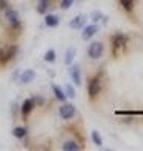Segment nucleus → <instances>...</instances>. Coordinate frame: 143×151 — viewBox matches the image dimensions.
Wrapping results in <instances>:
<instances>
[{
  "instance_id": "nucleus-1",
  "label": "nucleus",
  "mask_w": 143,
  "mask_h": 151,
  "mask_svg": "<svg viewBox=\"0 0 143 151\" xmlns=\"http://www.w3.org/2000/svg\"><path fill=\"white\" fill-rule=\"evenodd\" d=\"M127 42H129V36L124 33H115L110 40V47H112V54L118 57L123 52H126L127 49Z\"/></svg>"
},
{
  "instance_id": "nucleus-2",
  "label": "nucleus",
  "mask_w": 143,
  "mask_h": 151,
  "mask_svg": "<svg viewBox=\"0 0 143 151\" xmlns=\"http://www.w3.org/2000/svg\"><path fill=\"white\" fill-rule=\"evenodd\" d=\"M87 91H88L90 99H96V98L99 96V93L102 91V74H101V73L94 74L93 77L88 80Z\"/></svg>"
},
{
  "instance_id": "nucleus-3",
  "label": "nucleus",
  "mask_w": 143,
  "mask_h": 151,
  "mask_svg": "<svg viewBox=\"0 0 143 151\" xmlns=\"http://www.w3.org/2000/svg\"><path fill=\"white\" fill-rule=\"evenodd\" d=\"M3 17H5V21H6L9 24V27L11 28H21V19H19V13L16 11V9H13V8H5L3 9Z\"/></svg>"
},
{
  "instance_id": "nucleus-4",
  "label": "nucleus",
  "mask_w": 143,
  "mask_h": 151,
  "mask_svg": "<svg viewBox=\"0 0 143 151\" xmlns=\"http://www.w3.org/2000/svg\"><path fill=\"white\" fill-rule=\"evenodd\" d=\"M19 47L17 46H8L0 49V65H6L8 61H11L14 57L17 55Z\"/></svg>"
},
{
  "instance_id": "nucleus-5",
  "label": "nucleus",
  "mask_w": 143,
  "mask_h": 151,
  "mask_svg": "<svg viewBox=\"0 0 143 151\" xmlns=\"http://www.w3.org/2000/svg\"><path fill=\"white\" fill-rule=\"evenodd\" d=\"M58 113L63 120H73V118L77 115V109H75V106L71 102H61V106L58 109Z\"/></svg>"
},
{
  "instance_id": "nucleus-6",
  "label": "nucleus",
  "mask_w": 143,
  "mask_h": 151,
  "mask_svg": "<svg viewBox=\"0 0 143 151\" xmlns=\"http://www.w3.org/2000/svg\"><path fill=\"white\" fill-rule=\"evenodd\" d=\"M87 55L91 60H99L104 55V44L101 41H93L87 49Z\"/></svg>"
},
{
  "instance_id": "nucleus-7",
  "label": "nucleus",
  "mask_w": 143,
  "mask_h": 151,
  "mask_svg": "<svg viewBox=\"0 0 143 151\" xmlns=\"http://www.w3.org/2000/svg\"><path fill=\"white\" fill-rule=\"evenodd\" d=\"M33 109H35V99H33V98H28V99H25V101L22 102L21 113H22L24 120H27V118L30 116V113L33 112Z\"/></svg>"
},
{
  "instance_id": "nucleus-8",
  "label": "nucleus",
  "mask_w": 143,
  "mask_h": 151,
  "mask_svg": "<svg viewBox=\"0 0 143 151\" xmlns=\"http://www.w3.org/2000/svg\"><path fill=\"white\" fill-rule=\"evenodd\" d=\"M98 30H99L98 22H93V24H90V25H85L83 30H82V38H83L85 41L91 40V38L98 33Z\"/></svg>"
},
{
  "instance_id": "nucleus-9",
  "label": "nucleus",
  "mask_w": 143,
  "mask_h": 151,
  "mask_svg": "<svg viewBox=\"0 0 143 151\" xmlns=\"http://www.w3.org/2000/svg\"><path fill=\"white\" fill-rule=\"evenodd\" d=\"M87 25V16L85 14H77L75 17L71 19L69 22V27L73 28V30H79V28H83Z\"/></svg>"
},
{
  "instance_id": "nucleus-10",
  "label": "nucleus",
  "mask_w": 143,
  "mask_h": 151,
  "mask_svg": "<svg viewBox=\"0 0 143 151\" xmlns=\"http://www.w3.org/2000/svg\"><path fill=\"white\" fill-rule=\"evenodd\" d=\"M69 74H71V79H73V82L77 85L82 83V76H80V66L79 65H71L69 68Z\"/></svg>"
},
{
  "instance_id": "nucleus-11",
  "label": "nucleus",
  "mask_w": 143,
  "mask_h": 151,
  "mask_svg": "<svg viewBox=\"0 0 143 151\" xmlns=\"http://www.w3.org/2000/svg\"><path fill=\"white\" fill-rule=\"evenodd\" d=\"M35 77H36L35 71H33V69H25L21 76H19V82H21V83H30V82L35 80Z\"/></svg>"
},
{
  "instance_id": "nucleus-12",
  "label": "nucleus",
  "mask_w": 143,
  "mask_h": 151,
  "mask_svg": "<svg viewBox=\"0 0 143 151\" xmlns=\"http://www.w3.org/2000/svg\"><path fill=\"white\" fill-rule=\"evenodd\" d=\"M52 91H54V96H55V99L57 101H60V102H65L66 101V93L63 91V90H61V87H58V85H52Z\"/></svg>"
},
{
  "instance_id": "nucleus-13",
  "label": "nucleus",
  "mask_w": 143,
  "mask_h": 151,
  "mask_svg": "<svg viewBox=\"0 0 143 151\" xmlns=\"http://www.w3.org/2000/svg\"><path fill=\"white\" fill-rule=\"evenodd\" d=\"M58 22H60L58 16H55V14H46V17H44V24H46L47 27L55 28V27H58Z\"/></svg>"
},
{
  "instance_id": "nucleus-14",
  "label": "nucleus",
  "mask_w": 143,
  "mask_h": 151,
  "mask_svg": "<svg viewBox=\"0 0 143 151\" xmlns=\"http://www.w3.org/2000/svg\"><path fill=\"white\" fill-rule=\"evenodd\" d=\"M61 148L63 150H66V151H77V150H80L82 146H80L77 142H74V140H66V142H63L61 143Z\"/></svg>"
},
{
  "instance_id": "nucleus-15",
  "label": "nucleus",
  "mask_w": 143,
  "mask_h": 151,
  "mask_svg": "<svg viewBox=\"0 0 143 151\" xmlns=\"http://www.w3.org/2000/svg\"><path fill=\"white\" fill-rule=\"evenodd\" d=\"M49 8H50V0H38L36 11L40 13V14H46Z\"/></svg>"
},
{
  "instance_id": "nucleus-16",
  "label": "nucleus",
  "mask_w": 143,
  "mask_h": 151,
  "mask_svg": "<svg viewBox=\"0 0 143 151\" xmlns=\"http://www.w3.org/2000/svg\"><path fill=\"white\" fill-rule=\"evenodd\" d=\"M27 127L25 126H16L13 129V135L16 137V139H25L27 137Z\"/></svg>"
},
{
  "instance_id": "nucleus-17",
  "label": "nucleus",
  "mask_w": 143,
  "mask_h": 151,
  "mask_svg": "<svg viewBox=\"0 0 143 151\" xmlns=\"http://www.w3.org/2000/svg\"><path fill=\"white\" fill-rule=\"evenodd\" d=\"M135 2L137 0H120V5L126 13H132L134 11V6H135Z\"/></svg>"
},
{
  "instance_id": "nucleus-18",
  "label": "nucleus",
  "mask_w": 143,
  "mask_h": 151,
  "mask_svg": "<svg viewBox=\"0 0 143 151\" xmlns=\"http://www.w3.org/2000/svg\"><path fill=\"white\" fill-rule=\"evenodd\" d=\"M74 57H75V49H74V47H69V49L66 50V55H65V65H66V66H71V65H73Z\"/></svg>"
},
{
  "instance_id": "nucleus-19",
  "label": "nucleus",
  "mask_w": 143,
  "mask_h": 151,
  "mask_svg": "<svg viewBox=\"0 0 143 151\" xmlns=\"http://www.w3.org/2000/svg\"><path fill=\"white\" fill-rule=\"evenodd\" d=\"M55 60H57L55 50H54V49H49V50L44 54V61H46V63H55Z\"/></svg>"
},
{
  "instance_id": "nucleus-20",
  "label": "nucleus",
  "mask_w": 143,
  "mask_h": 151,
  "mask_svg": "<svg viewBox=\"0 0 143 151\" xmlns=\"http://www.w3.org/2000/svg\"><path fill=\"white\" fill-rule=\"evenodd\" d=\"M91 140H93L94 145L102 146V137H101V134H99L98 131H91Z\"/></svg>"
},
{
  "instance_id": "nucleus-21",
  "label": "nucleus",
  "mask_w": 143,
  "mask_h": 151,
  "mask_svg": "<svg viewBox=\"0 0 143 151\" xmlns=\"http://www.w3.org/2000/svg\"><path fill=\"white\" fill-rule=\"evenodd\" d=\"M91 19H93V22H98V21H102V22H107V17H104L101 11H94V13L91 14Z\"/></svg>"
},
{
  "instance_id": "nucleus-22",
  "label": "nucleus",
  "mask_w": 143,
  "mask_h": 151,
  "mask_svg": "<svg viewBox=\"0 0 143 151\" xmlns=\"http://www.w3.org/2000/svg\"><path fill=\"white\" fill-rule=\"evenodd\" d=\"M65 88H66V96H68L69 99H74V98H75V90H74L73 85H69V83H68Z\"/></svg>"
},
{
  "instance_id": "nucleus-23",
  "label": "nucleus",
  "mask_w": 143,
  "mask_h": 151,
  "mask_svg": "<svg viewBox=\"0 0 143 151\" xmlns=\"http://www.w3.org/2000/svg\"><path fill=\"white\" fill-rule=\"evenodd\" d=\"M73 3H74V0H61V2H60V8L61 9H69L71 6H73Z\"/></svg>"
},
{
  "instance_id": "nucleus-24",
  "label": "nucleus",
  "mask_w": 143,
  "mask_h": 151,
  "mask_svg": "<svg viewBox=\"0 0 143 151\" xmlns=\"http://www.w3.org/2000/svg\"><path fill=\"white\" fill-rule=\"evenodd\" d=\"M8 8V0H0V9Z\"/></svg>"
},
{
  "instance_id": "nucleus-25",
  "label": "nucleus",
  "mask_w": 143,
  "mask_h": 151,
  "mask_svg": "<svg viewBox=\"0 0 143 151\" xmlns=\"http://www.w3.org/2000/svg\"><path fill=\"white\" fill-rule=\"evenodd\" d=\"M35 99V104H44V99H42L41 96H36V98H33Z\"/></svg>"
}]
</instances>
